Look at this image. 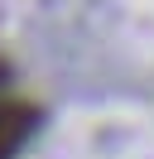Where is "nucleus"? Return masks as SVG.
Masks as SVG:
<instances>
[{"mask_svg": "<svg viewBox=\"0 0 154 159\" xmlns=\"http://www.w3.org/2000/svg\"><path fill=\"white\" fill-rule=\"evenodd\" d=\"M29 130H34V111L19 106V101H0V159L15 154Z\"/></svg>", "mask_w": 154, "mask_h": 159, "instance_id": "nucleus-1", "label": "nucleus"}]
</instances>
